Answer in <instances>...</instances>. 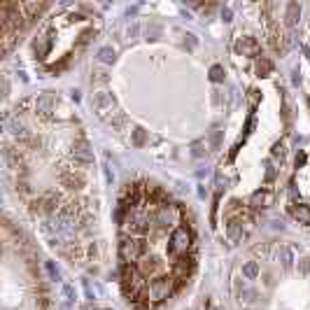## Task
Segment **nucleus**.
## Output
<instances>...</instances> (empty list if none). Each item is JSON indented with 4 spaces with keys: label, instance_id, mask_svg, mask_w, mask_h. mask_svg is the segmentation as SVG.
Masks as SVG:
<instances>
[{
    "label": "nucleus",
    "instance_id": "2",
    "mask_svg": "<svg viewBox=\"0 0 310 310\" xmlns=\"http://www.w3.org/2000/svg\"><path fill=\"white\" fill-rule=\"evenodd\" d=\"M196 229L189 210L152 182L128 184L119 212V271L135 308L173 299L194 273Z\"/></svg>",
    "mask_w": 310,
    "mask_h": 310
},
{
    "label": "nucleus",
    "instance_id": "4",
    "mask_svg": "<svg viewBox=\"0 0 310 310\" xmlns=\"http://www.w3.org/2000/svg\"><path fill=\"white\" fill-rule=\"evenodd\" d=\"M233 310H310V252L296 243L249 249L231 275Z\"/></svg>",
    "mask_w": 310,
    "mask_h": 310
},
{
    "label": "nucleus",
    "instance_id": "5",
    "mask_svg": "<svg viewBox=\"0 0 310 310\" xmlns=\"http://www.w3.org/2000/svg\"><path fill=\"white\" fill-rule=\"evenodd\" d=\"M3 259V310H42V285L38 268L21 249V243H12L7 233Z\"/></svg>",
    "mask_w": 310,
    "mask_h": 310
},
{
    "label": "nucleus",
    "instance_id": "3",
    "mask_svg": "<svg viewBox=\"0 0 310 310\" xmlns=\"http://www.w3.org/2000/svg\"><path fill=\"white\" fill-rule=\"evenodd\" d=\"M271 82V72L259 84L247 87L243 117L219 166V187L227 199V217L252 215L268 208L277 184L289 163L287 112L283 105V89Z\"/></svg>",
    "mask_w": 310,
    "mask_h": 310
},
{
    "label": "nucleus",
    "instance_id": "7",
    "mask_svg": "<svg viewBox=\"0 0 310 310\" xmlns=\"http://www.w3.org/2000/svg\"><path fill=\"white\" fill-rule=\"evenodd\" d=\"M301 75H303L305 96H308V103H310V21L305 26L303 42H301Z\"/></svg>",
    "mask_w": 310,
    "mask_h": 310
},
{
    "label": "nucleus",
    "instance_id": "6",
    "mask_svg": "<svg viewBox=\"0 0 310 310\" xmlns=\"http://www.w3.org/2000/svg\"><path fill=\"white\" fill-rule=\"evenodd\" d=\"M287 208L301 227L310 229V138L296 145L287 184Z\"/></svg>",
    "mask_w": 310,
    "mask_h": 310
},
{
    "label": "nucleus",
    "instance_id": "1",
    "mask_svg": "<svg viewBox=\"0 0 310 310\" xmlns=\"http://www.w3.org/2000/svg\"><path fill=\"white\" fill-rule=\"evenodd\" d=\"M5 163L31 219L72 264L96 257V161L82 126L59 98L17 107L5 126Z\"/></svg>",
    "mask_w": 310,
    "mask_h": 310
}]
</instances>
